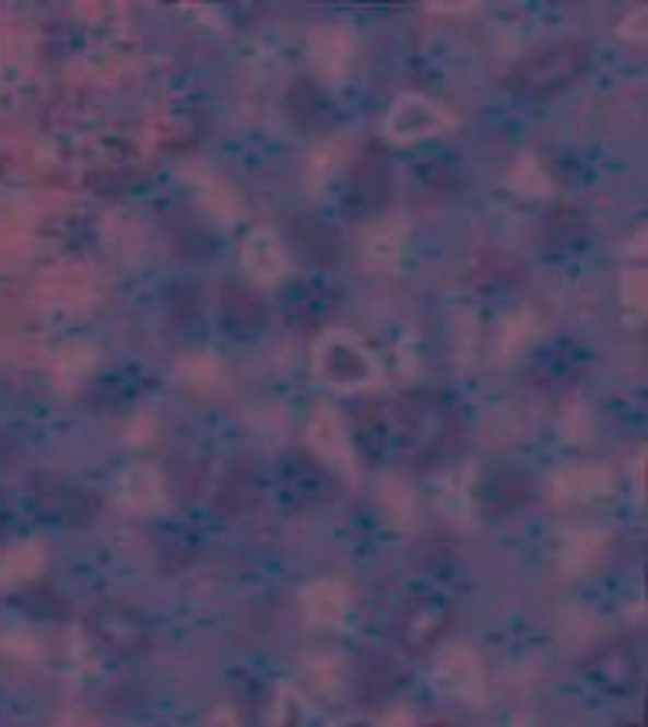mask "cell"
I'll return each mask as SVG.
<instances>
[{"label": "cell", "mask_w": 648, "mask_h": 727, "mask_svg": "<svg viewBox=\"0 0 648 727\" xmlns=\"http://www.w3.org/2000/svg\"><path fill=\"white\" fill-rule=\"evenodd\" d=\"M587 66H590V48L584 42H567L516 66V72L509 75V86L526 96H553L559 90H567L570 82H577Z\"/></svg>", "instance_id": "obj_1"}, {"label": "cell", "mask_w": 648, "mask_h": 727, "mask_svg": "<svg viewBox=\"0 0 648 727\" xmlns=\"http://www.w3.org/2000/svg\"><path fill=\"white\" fill-rule=\"evenodd\" d=\"M294 246L301 254L311 260V263H321V267H331L342 254V246H338V236L325 226V222L304 215L294 222Z\"/></svg>", "instance_id": "obj_6"}, {"label": "cell", "mask_w": 648, "mask_h": 727, "mask_svg": "<svg viewBox=\"0 0 648 727\" xmlns=\"http://www.w3.org/2000/svg\"><path fill=\"white\" fill-rule=\"evenodd\" d=\"M355 441H358V447L365 455H382V444H386V431H382V421L376 417V407H369V410H362L358 413V421H355Z\"/></svg>", "instance_id": "obj_12"}, {"label": "cell", "mask_w": 648, "mask_h": 727, "mask_svg": "<svg viewBox=\"0 0 648 727\" xmlns=\"http://www.w3.org/2000/svg\"><path fill=\"white\" fill-rule=\"evenodd\" d=\"M318 90L311 86V82H294L291 93H287V114L297 120V124H311V117L318 114Z\"/></svg>", "instance_id": "obj_13"}, {"label": "cell", "mask_w": 648, "mask_h": 727, "mask_svg": "<svg viewBox=\"0 0 648 727\" xmlns=\"http://www.w3.org/2000/svg\"><path fill=\"white\" fill-rule=\"evenodd\" d=\"M144 178H140V172H106V178H93V185L96 188H103V191H123V188H133V185H140Z\"/></svg>", "instance_id": "obj_15"}, {"label": "cell", "mask_w": 648, "mask_h": 727, "mask_svg": "<svg viewBox=\"0 0 648 727\" xmlns=\"http://www.w3.org/2000/svg\"><path fill=\"white\" fill-rule=\"evenodd\" d=\"M400 683V673H397V662L389 656H369L362 666H358V690H362V701H386V696L397 690Z\"/></svg>", "instance_id": "obj_7"}, {"label": "cell", "mask_w": 648, "mask_h": 727, "mask_svg": "<svg viewBox=\"0 0 648 727\" xmlns=\"http://www.w3.org/2000/svg\"><path fill=\"white\" fill-rule=\"evenodd\" d=\"M90 632L103 642L106 649L113 653H140L148 646V622L144 614L130 605H120V601H103L93 608L90 614Z\"/></svg>", "instance_id": "obj_2"}, {"label": "cell", "mask_w": 648, "mask_h": 727, "mask_svg": "<svg viewBox=\"0 0 648 727\" xmlns=\"http://www.w3.org/2000/svg\"><path fill=\"white\" fill-rule=\"evenodd\" d=\"M202 465L199 461H178L175 465V471L167 474V485H172V492L178 495V499H191L195 492H199V482H202Z\"/></svg>", "instance_id": "obj_14"}, {"label": "cell", "mask_w": 648, "mask_h": 727, "mask_svg": "<svg viewBox=\"0 0 648 727\" xmlns=\"http://www.w3.org/2000/svg\"><path fill=\"white\" fill-rule=\"evenodd\" d=\"M450 625V608L440 598H416L400 614V635L407 646L424 649Z\"/></svg>", "instance_id": "obj_5"}, {"label": "cell", "mask_w": 648, "mask_h": 727, "mask_svg": "<svg viewBox=\"0 0 648 727\" xmlns=\"http://www.w3.org/2000/svg\"><path fill=\"white\" fill-rule=\"evenodd\" d=\"M172 304H175L178 318H195V315H199V297H195V291L188 284H178L172 291Z\"/></svg>", "instance_id": "obj_16"}, {"label": "cell", "mask_w": 648, "mask_h": 727, "mask_svg": "<svg viewBox=\"0 0 648 727\" xmlns=\"http://www.w3.org/2000/svg\"><path fill=\"white\" fill-rule=\"evenodd\" d=\"M492 499H495L498 509H516L529 499V482L516 471H502L492 479Z\"/></svg>", "instance_id": "obj_11"}, {"label": "cell", "mask_w": 648, "mask_h": 727, "mask_svg": "<svg viewBox=\"0 0 648 727\" xmlns=\"http://www.w3.org/2000/svg\"><path fill=\"white\" fill-rule=\"evenodd\" d=\"M0 516H4V499H0Z\"/></svg>", "instance_id": "obj_17"}, {"label": "cell", "mask_w": 648, "mask_h": 727, "mask_svg": "<svg viewBox=\"0 0 648 727\" xmlns=\"http://www.w3.org/2000/svg\"><path fill=\"white\" fill-rule=\"evenodd\" d=\"M27 611L32 614H38V619H69L72 614V605H69V598L66 595H59L55 591L51 584H35V587H27V591L17 598Z\"/></svg>", "instance_id": "obj_10"}, {"label": "cell", "mask_w": 648, "mask_h": 727, "mask_svg": "<svg viewBox=\"0 0 648 727\" xmlns=\"http://www.w3.org/2000/svg\"><path fill=\"white\" fill-rule=\"evenodd\" d=\"M587 673L594 677V683L604 687L608 693L625 696L641 680V659L628 638H614L587 659Z\"/></svg>", "instance_id": "obj_3"}, {"label": "cell", "mask_w": 648, "mask_h": 727, "mask_svg": "<svg viewBox=\"0 0 648 727\" xmlns=\"http://www.w3.org/2000/svg\"><path fill=\"white\" fill-rule=\"evenodd\" d=\"M222 304H225V318H229V325L257 328L263 321V301L239 281H225Z\"/></svg>", "instance_id": "obj_8"}, {"label": "cell", "mask_w": 648, "mask_h": 727, "mask_svg": "<svg viewBox=\"0 0 648 727\" xmlns=\"http://www.w3.org/2000/svg\"><path fill=\"white\" fill-rule=\"evenodd\" d=\"M252 485H257L252 471H249L246 465H236V468L222 479V489H219V495H215V509H219L222 516H233V513L246 509L249 499H252Z\"/></svg>", "instance_id": "obj_9"}, {"label": "cell", "mask_w": 648, "mask_h": 727, "mask_svg": "<svg viewBox=\"0 0 648 727\" xmlns=\"http://www.w3.org/2000/svg\"><path fill=\"white\" fill-rule=\"evenodd\" d=\"M389 161L376 144H369V151L352 167V199L365 209H382L389 202Z\"/></svg>", "instance_id": "obj_4"}]
</instances>
